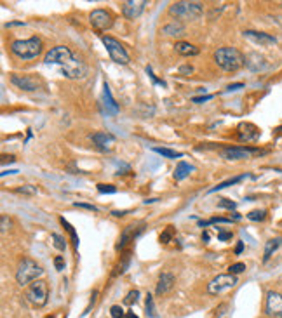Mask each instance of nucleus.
Listing matches in <instances>:
<instances>
[{"label":"nucleus","mask_w":282,"mask_h":318,"mask_svg":"<svg viewBox=\"0 0 282 318\" xmlns=\"http://www.w3.org/2000/svg\"><path fill=\"white\" fill-rule=\"evenodd\" d=\"M45 65H59L63 77L70 80H80L87 75V66L77 54H73L72 49L66 45H56L44 56Z\"/></svg>","instance_id":"nucleus-1"},{"label":"nucleus","mask_w":282,"mask_h":318,"mask_svg":"<svg viewBox=\"0 0 282 318\" xmlns=\"http://www.w3.org/2000/svg\"><path fill=\"white\" fill-rule=\"evenodd\" d=\"M214 61L225 72H237V70H241L244 66L246 58L235 47H220L214 52Z\"/></svg>","instance_id":"nucleus-2"},{"label":"nucleus","mask_w":282,"mask_h":318,"mask_svg":"<svg viewBox=\"0 0 282 318\" xmlns=\"http://www.w3.org/2000/svg\"><path fill=\"white\" fill-rule=\"evenodd\" d=\"M44 49V44L38 37L24 38V40H14L10 44V52L19 59H35Z\"/></svg>","instance_id":"nucleus-3"},{"label":"nucleus","mask_w":282,"mask_h":318,"mask_svg":"<svg viewBox=\"0 0 282 318\" xmlns=\"http://www.w3.org/2000/svg\"><path fill=\"white\" fill-rule=\"evenodd\" d=\"M202 3L200 2H174L169 7V14L176 19H199L202 16Z\"/></svg>","instance_id":"nucleus-4"},{"label":"nucleus","mask_w":282,"mask_h":318,"mask_svg":"<svg viewBox=\"0 0 282 318\" xmlns=\"http://www.w3.org/2000/svg\"><path fill=\"white\" fill-rule=\"evenodd\" d=\"M42 273H44V270H42V268L38 266L33 259H30V257H24V259L19 263V266H17L16 282L21 285V287H24V285H28L30 282L37 280Z\"/></svg>","instance_id":"nucleus-5"},{"label":"nucleus","mask_w":282,"mask_h":318,"mask_svg":"<svg viewBox=\"0 0 282 318\" xmlns=\"http://www.w3.org/2000/svg\"><path fill=\"white\" fill-rule=\"evenodd\" d=\"M101 42H103L105 49H107L108 56H110L114 63H117V65H128V63L131 61L126 47L117 40V38L110 37V35H103V37H101Z\"/></svg>","instance_id":"nucleus-6"},{"label":"nucleus","mask_w":282,"mask_h":318,"mask_svg":"<svg viewBox=\"0 0 282 318\" xmlns=\"http://www.w3.org/2000/svg\"><path fill=\"white\" fill-rule=\"evenodd\" d=\"M26 299L28 303L35 306V308H42V306L47 305L49 299V285L44 280H35L31 282V285L26 291Z\"/></svg>","instance_id":"nucleus-7"},{"label":"nucleus","mask_w":282,"mask_h":318,"mask_svg":"<svg viewBox=\"0 0 282 318\" xmlns=\"http://www.w3.org/2000/svg\"><path fill=\"white\" fill-rule=\"evenodd\" d=\"M237 285V277L232 273H225V275H218L213 280L207 284V294L209 296H218L223 294V292L230 291Z\"/></svg>","instance_id":"nucleus-8"},{"label":"nucleus","mask_w":282,"mask_h":318,"mask_svg":"<svg viewBox=\"0 0 282 318\" xmlns=\"http://www.w3.org/2000/svg\"><path fill=\"white\" fill-rule=\"evenodd\" d=\"M265 151L258 150V148H248V146H228L220 151L221 158L225 160H248V158L255 157V155H262Z\"/></svg>","instance_id":"nucleus-9"},{"label":"nucleus","mask_w":282,"mask_h":318,"mask_svg":"<svg viewBox=\"0 0 282 318\" xmlns=\"http://www.w3.org/2000/svg\"><path fill=\"white\" fill-rule=\"evenodd\" d=\"M89 21L93 24V28H96L98 31H107L114 26V17L105 9H94L89 14Z\"/></svg>","instance_id":"nucleus-10"},{"label":"nucleus","mask_w":282,"mask_h":318,"mask_svg":"<svg viewBox=\"0 0 282 318\" xmlns=\"http://www.w3.org/2000/svg\"><path fill=\"white\" fill-rule=\"evenodd\" d=\"M10 84L12 86H16L17 89L21 91H26V93H33V91H37L38 87L42 86L40 79L35 75H19V73H14V75H10Z\"/></svg>","instance_id":"nucleus-11"},{"label":"nucleus","mask_w":282,"mask_h":318,"mask_svg":"<svg viewBox=\"0 0 282 318\" xmlns=\"http://www.w3.org/2000/svg\"><path fill=\"white\" fill-rule=\"evenodd\" d=\"M265 312L267 315L282 318V294L276 291L267 292V303H265Z\"/></svg>","instance_id":"nucleus-12"},{"label":"nucleus","mask_w":282,"mask_h":318,"mask_svg":"<svg viewBox=\"0 0 282 318\" xmlns=\"http://www.w3.org/2000/svg\"><path fill=\"white\" fill-rule=\"evenodd\" d=\"M146 5V0H126V2H122V14L128 19H136V17L141 16Z\"/></svg>","instance_id":"nucleus-13"},{"label":"nucleus","mask_w":282,"mask_h":318,"mask_svg":"<svg viewBox=\"0 0 282 318\" xmlns=\"http://www.w3.org/2000/svg\"><path fill=\"white\" fill-rule=\"evenodd\" d=\"M242 35H244V38L251 40L253 44H258V45H262V47H270V45H276V44H277V38L274 37V35L263 33V31L246 30Z\"/></svg>","instance_id":"nucleus-14"},{"label":"nucleus","mask_w":282,"mask_h":318,"mask_svg":"<svg viewBox=\"0 0 282 318\" xmlns=\"http://www.w3.org/2000/svg\"><path fill=\"white\" fill-rule=\"evenodd\" d=\"M237 130H239V139L246 141V143H253V141H256L260 136V129L255 123H249V122L239 123Z\"/></svg>","instance_id":"nucleus-15"},{"label":"nucleus","mask_w":282,"mask_h":318,"mask_svg":"<svg viewBox=\"0 0 282 318\" xmlns=\"http://www.w3.org/2000/svg\"><path fill=\"white\" fill-rule=\"evenodd\" d=\"M174 284H176L174 275L169 273V271H164V273H160V277H158L157 289H155V294H157V296H165L167 292L172 291Z\"/></svg>","instance_id":"nucleus-16"},{"label":"nucleus","mask_w":282,"mask_h":318,"mask_svg":"<svg viewBox=\"0 0 282 318\" xmlns=\"http://www.w3.org/2000/svg\"><path fill=\"white\" fill-rule=\"evenodd\" d=\"M91 139H93V143L103 151H110L115 144V137L108 132H94L93 136H91Z\"/></svg>","instance_id":"nucleus-17"},{"label":"nucleus","mask_w":282,"mask_h":318,"mask_svg":"<svg viewBox=\"0 0 282 318\" xmlns=\"http://www.w3.org/2000/svg\"><path fill=\"white\" fill-rule=\"evenodd\" d=\"M135 228H136V226L131 224V226H128V228L124 229V233H122L121 238H119V243L115 245V249H117V250L119 249H124V247L128 245L129 242H133V240H135L136 236L140 235L141 229H143V228H138V229H135Z\"/></svg>","instance_id":"nucleus-18"},{"label":"nucleus","mask_w":282,"mask_h":318,"mask_svg":"<svg viewBox=\"0 0 282 318\" xmlns=\"http://www.w3.org/2000/svg\"><path fill=\"white\" fill-rule=\"evenodd\" d=\"M103 105L105 108H107V113H110V115H117L119 113V105L115 103L114 96H112V91L107 82L103 84Z\"/></svg>","instance_id":"nucleus-19"},{"label":"nucleus","mask_w":282,"mask_h":318,"mask_svg":"<svg viewBox=\"0 0 282 318\" xmlns=\"http://www.w3.org/2000/svg\"><path fill=\"white\" fill-rule=\"evenodd\" d=\"M162 33L169 35V37H181V35H185V24H183L181 21L174 19L162 28Z\"/></svg>","instance_id":"nucleus-20"},{"label":"nucleus","mask_w":282,"mask_h":318,"mask_svg":"<svg viewBox=\"0 0 282 318\" xmlns=\"http://www.w3.org/2000/svg\"><path fill=\"white\" fill-rule=\"evenodd\" d=\"M174 49H176V52L181 54V56H197L199 54V47H195V45L190 44V42H176Z\"/></svg>","instance_id":"nucleus-21"},{"label":"nucleus","mask_w":282,"mask_h":318,"mask_svg":"<svg viewBox=\"0 0 282 318\" xmlns=\"http://www.w3.org/2000/svg\"><path fill=\"white\" fill-rule=\"evenodd\" d=\"M281 243H282V238L281 236H276V238H270L269 242L265 243V250H263V261H269L270 257H272V254L276 252L277 249L281 247Z\"/></svg>","instance_id":"nucleus-22"},{"label":"nucleus","mask_w":282,"mask_h":318,"mask_svg":"<svg viewBox=\"0 0 282 318\" xmlns=\"http://www.w3.org/2000/svg\"><path fill=\"white\" fill-rule=\"evenodd\" d=\"M192 172H193V165L186 164V162H178L176 171H174V179L176 181H183V179L188 178Z\"/></svg>","instance_id":"nucleus-23"},{"label":"nucleus","mask_w":282,"mask_h":318,"mask_svg":"<svg viewBox=\"0 0 282 318\" xmlns=\"http://www.w3.org/2000/svg\"><path fill=\"white\" fill-rule=\"evenodd\" d=\"M153 151L165 158H181L183 157V153H179V151H176V150H171V148H158L157 146V148H153Z\"/></svg>","instance_id":"nucleus-24"},{"label":"nucleus","mask_w":282,"mask_h":318,"mask_svg":"<svg viewBox=\"0 0 282 318\" xmlns=\"http://www.w3.org/2000/svg\"><path fill=\"white\" fill-rule=\"evenodd\" d=\"M246 176H237V178H232V179H227V181H223V183H220V185H216L214 188H211L209 190V193H214V192H218V190H223V188H228V186H232V185H235V183H239V181H242Z\"/></svg>","instance_id":"nucleus-25"},{"label":"nucleus","mask_w":282,"mask_h":318,"mask_svg":"<svg viewBox=\"0 0 282 318\" xmlns=\"http://www.w3.org/2000/svg\"><path fill=\"white\" fill-rule=\"evenodd\" d=\"M59 221H61V224L65 226L66 228V231L70 233V236H72V240H73V245H75V249H79V236H77V233H75V228H73L72 224H70L68 221H66L65 217H61L59 219Z\"/></svg>","instance_id":"nucleus-26"},{"label":"nucleus","mask_w":282,"mask_h":318,"mask_svg":"<svg viewBox=\"0 0 282 318\" xmlns=\"http://www.w3.org/2000/svg\"><path fill=\"white\" fill-rule=\"evenodd\" d=\"M51 240H52V245H54L58 250H61V252H63V250L66 249V240L63 238L61 235H58V233H52V235H51Z\"/></svg>","instance_id":"nucleus-27"},{"label":"nucleus","mask_w":282,"mask_h":318,"mask_svg":"<svg viewBox=\"0 0 282 318\" xmlns=\"http://www.w3.org/2000/svg\"><path fill=\"white\" fill-rule=\"evenodd\" d=\"M146 315H148V318H157L155 306H153V298H151L150 294L146 296Z\"/></svg>","instance_id":"nucleus-28"},{"label":"nucleus","mask_w":282,"mask_h":318,"mask_svg":"<svg viewBox=\"0 0 282 318\" xmlns=\"http://www.w3.org/2000/svg\"><path fill=\"white\" fill-rule=\"evenodd\" d=\"M265 217H267V212L265 211H251L248 214L249 221H263Z\"/></svg>","instance_id":"nucleus-29"},{"label":"nucleus","mask_w":282,"mask_h":318,"mask_svg":"<svg viewBox=\"0 0 282 318\" xmlns=\"http://www.w3.org/2000/svg\"><path fill=\"white\" fill-rule=\"evenodd\" d=\"M16 192L17 193H23V195H37V188H35V186H31V185L21 186V188H17Z\"/></svg>","instance_id":"nucleus-30"},{"label":"nucleus","mask_w":282,"mask_h":318,"mask_svg":"<svg viewBox=\"0 0 282 318\" xmlns=\"http://www.w3.org/2000/svg\"><path fill=\"white\" fill-rule=\"evenodd\" d=\"M110 315H112V318H126L124 310H122V306H119V305L112 306V308H110Z\"/></svg>","instance_id":"nucleus-31"},{"label":"nucleus","mask_w":282,"mask_h":318,"mask_svg":"<svg viewBox=\"0 0 282 318\" xmlns=\"http://www.w3.org/2000/svg\"><path fill=\"white\" fill-rule=\"evenodd\" d=\"M218 207H221V209H235L237 207V204L235 202H232V200H228V199H220V202H218Z\"/></svg>","instance_id":"nucleus-32"},{"label":"nucleus","mask_w":282,"mask_h":318,"mask_svg":"<svg viewBox=\"0 0 282 318\" xmlns=\"http://www.w3.org/2000/svg\"><path fill=\"white\" fill-rule=\"evenodd\" d=\"M98 192L100 193H115L117 192V188H115L114 185H105V183H100V185H98Z\"/></svg>","instance_id":"nucleus-33"},{"label":"nucleus","mask_w":282,"mask_h":318,"mask_svg":"<svg viewBox=\"0 0 282 318\" xmlns=\"http://www.w3.org/2000/svg\"><path fill=\"white\" fill-rule=\"evenodd\" d=\"M228 270H230L232 275H235V277H237L239 273H242V271L246 270V264H244V263H235V264H232V266L228 268Z\"/></svg>","instance_id":"nucleus-34"},{"label":"nucleus","mask_w":282,"mask_h":318,"mask_svg":"<svg viewBox=\"0 0 282 318\" xmlns=\"http://www.w3.org/2000/svg\"><path fill=\"white\" fill-rule=\"evenodd\" d=\"M138 298H140V292H138V291H131L128 296H126L124 303H126V305H133V303L138 301Z\"/></svg>","instance_id":"nucleus-35"},{"label":"nucleus","mask_w":282,"mask_h":318,"mask_svg":"<svg viewBox=\"0 0 282 318\" xmlns=\"http://www.w3.org/2000/svg\"><path fill=\"white\" fill-rule=\"evenodd\" d=\"M171 238H172V226H169V228L160 235V242L162 243H169V242H171Z\"/></svg>","instance_id":"nucleus-36"},{"label":"nucleus","mask_w":282,"mask_h":318,"mask_svg":"<svg viewBox=\"0 0 282 318\" xmlns=\"http://www.w3.org/2000/svg\"><path fill=\"white\" fill-rule=\"evenodd\" d=\"M9 228H10V219L7 217V215H2V217H0V231L5 233Z\"/></svg>","instance_id":"nucleus-37"},{"label":"nucleus","mask_w":282,"mask_h":318,"mask_svg":"<svg viewBox=\"0 0 282 318\" xmlns=\"http://www.w3.org/2000/svg\"><path fill=\"white\" fill-rule=\"evenodd\" d=\"M54 266L58 271H63L65 270V259H63V256H56L54 257Z\"/></svg>","instance_id":"nucleus-38"},{"label":"nucleus","mask_w":282,"mask_h":318,"mask_svg":"<svg viewBox=\"0 0 282 318\" xmlns=\"http://www.w3.org/2000/svg\"><path fill=\"white\" fill-rule=\"evenodd\" d=\"M232 231H220L218 233V240H221V242H225V240H230L232 238Z\"/></svg>","instance_id":"nucleus-39"},{"label":"nucleus","mask_w":282,"mask_h":318,"mask_svg":"<svg viewBox=\"0 0 282 318\" xmlns=\"http://www.w3.org/2000/svg\"><path fill=\"white\" fill-rule=\"evenodd\" d=\"M73 206H75V207H82V209H87V211H94V212L98 211L96 207L91 206V204H80V202H75V204H73Z\"/></svg>","instance_id":"nucleus-40"},{"label":"nucleus","mask_w":282,"mask_h":318,"mask_svg":"<svg viewBox=\"0 0 282 318\" xmlns=\"http://www.w3.org/2000/svg\"><path fill=\"white\" fill-rule=\"evenodd\" d=\"M209 100H213V96H211V94H209V96H199V98H193V103H206V101H209Z\"/></svg>","instance_id":"nucleus-41"},{"label":"nucleus","mask_w":282,"mask_h":318,"mask_svg":"<svg viewBox=\"0 0 282 318\" xmlns=\"http://www.w3.org/2000/svg\"><path fill=\"white\" fill-rule=\"evenodd\" d=\"M244 87V84L242 82H239V84H230V86L227 87V93H232V91H239V89H242Z\"/></svg>","instance_id":"nucleus-42"},{"label":"nucleus","mask_w":282,"mask_h":318,"mask_svg":"<svg viewBox=\"0 0 282 318\" xmlns=\"http://www.w3.org/2000/svg\"><path fill=\"white\" fill-rule=\"evenodd\" d=\"M192 72H193V68L190 65H183L181 68H179V73H183V75H190Z\"/></svg>","instance_id":"nucleus-43"},{"label":"nucleus","mask_w":282,"mask_h":318,"mask_svg":"<svg viewBox=\"0 0 282 318\" xmlns=\"http://www.w3.org/2000/svg\"><path fill=\"white\" fill-rule=\"evenodd\" d=\"M146 73H148V75H150V79L153 80L155 84H160V86H165V84L162 82V80H157V79H155V75H153V73H151V68H150V66H146Z\"/></svg>","instance_id":"nucleus-44"},{"label":"nucleus","mask_w":282,"mask_h":318,"mask_svg":"<svg viewBox=\"0 0 282 318\" xmlns=\"http://www.w3.org/2000/svg\"><path fill=\"white\" fill-rule=\"evenodd\" d=\"M242 249H244V243L239 242V243H237V247H235V254H241V252H242Z\"/></svg>","instance_id":"nucleus-45"},{"label":"nucleus","mask_w":282,"mask_h":318,"mask_svg":"<svg viewBox=\"0 0 282 318\" xmlns=\"http://www.w3.org/2000/svg\"><path fill=\"white\" fill-rule=\"evenodd\" d=\"M126 318H140V317L135 315V312H128L126 313Z\"/></svg>","instance_id":"nucleus-46"}]
</instances>
